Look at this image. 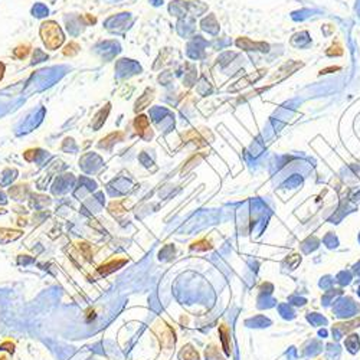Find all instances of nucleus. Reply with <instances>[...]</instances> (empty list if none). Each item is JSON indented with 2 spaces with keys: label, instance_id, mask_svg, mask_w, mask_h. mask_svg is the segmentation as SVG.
Listing matches in <instances>:
<instances>
[{
  "label": "nucleus",
  "instance_id": "1",
  "mask_svg": "<svg viewBox=\"0 0 360 360\" xmlns=\"http://www.w3.org/2000/svg\"><path fill=\"white\" fill-rule=\"evenodd\" d=\"M40 36H42V40H44L46 48L51 49V51L58 49L63 44V39H65L59 25L52 22V20L42 23V26H40Z\"/></svg>",
  "mask_w": 360,
  "mask_h": 360
},
{
  "label": "nucleus",
  "instance_id": "2",
  "mask_svg": "<svg viewBox=\"0 0 360 360\" xmlns=\"http://www.w3.org/2000/svg\"><path fill=\"white\" fill-rule=\"evenodd\" d=\"M124 264H127V260H124V258H117V260L108 261V262H105V264H102V265L98 267V274H100V276H108V274H111V272H114L117 269L121 268Z\"/></svg>",
  "mask_w": 360,
  "mask_h": 360
},
{
  "label": "nucleus",
  "instance_id": "3",
  "mask_svg": "<svg viewBox=\"0 0 360 360\" xmlns=\"http://www.w3.org/2000/svg\"><path fill=\"white\" fill-rule=\"evenodd\" d=\"M237 45L245 51H253V49H258V51H267L268 45L267 44H262V42H252L248 38H239L237 40Z\"/></svg>",
  "mask_w": 360,
  "mask_h": 360
},
{
  "label": "nucleus",
  "instance_id": "4",
  "mask_svg": "<svg viewBox=\"0 0 360 360\" xmlns=\"http://www.w3.org/2000/svg\"><path fill=\"white\" fill-rule=\"evenodd\" d=\"M134 127H136V131L138 133V136L141 137H146L147 131H150V124H149V120H147L146 115H138L134 121Z\"/></svg>",
  "mask_w": 360,
  "mask_h": 360
},
{
  "label": "nucleus",
  "instance_id": "5",
  "mask_svg": "<svg viewBox=\"0 0 360 360\" xmlns=\"http://www.w3.org/2000/svg\"><path fill=\"white\" fill-rule=\"evenodd\" d=\"M22 235L20 230H12V229H0V242L6 244L10 241H15Z\"/></svg>",
  "mask_w": 360,
  "mask_h": 360
},
{
  "label": "nucleus",
  "instance_id": "6",
  "mask_svg": "<svg viewBox=\"0 0 360 360\" xmlns=\"http://www.w3.org/2000/svg\"><path fill=\"white\" fill-rule=\"evenodd\" d=\"M121 138H123V133H113V134H110L108 137L101 140L100 147H108L111 143H114L117 140H121Z\"/></svg>",
  "mask_w": 360,
  "mask_h": 360
},
{
  "label": "nucleus",
  "instance_id": "7",
  "mask_svg": "<svg viewBox=\"0 0 360 360\" xmlns=\"http://www.w3.org/2000/svg\"><path fill=\"white\" fill-rule=\"evenodd\" d=\"M219 334H221V338H222V343H223V347H225V352L229 354L230 350H229V343H228V337H229V331H228V329H226V326H221V329H219Z\"/></svg>",
  "mask_w": 360,
  "mask_h": 360
},
{
  "label": "nucleus",
  "instance_id": "8",
  "mask_svg": "<svg viewBox=\"0 0 360 360\" xmlns=\"http://www.w3.org/2000/svg\"><path fill=\"white\" fill-rule=\"evenodd\" d=\"M31 52V49H29V46L28 45H20L16 48L15 51H13V54H15L16 58H19V59H22V58H25V56H28V54Z\"/></svg>",
  "mask_w": 360,
  "mask_h": 360
},
{
  "label": "nucleus",
  "instance_id": "9",
  "mask_svg": "<svg viewBox=\"0 0 360 360\" xmlns=\"http://www.w3.org/2000/svg\"><path fill=\"white\" fill-rule=\"evenodd\" d=\"M149 92L150 91H147L146 94H144V97H143L140 101H137V107H136V110H143L144 105H147V104L152 101V95H149Z\"/></svg>",
  "mask_w": 360,
  "mask_h": 360
},
{
  "label": "nucleus",
  "instance_id": "10",
  "mask_svg": "<svg viewBox=\"0 0 360 360\" xmlns=\"http://www.w3.org/2000/svg\"><path fill=\"white\" fill-rule=\"evenodd\" d=\"M0 349H2V350H8L9 353H13L15 352V345H13L10 340H8V342H3V343L0 345Z\"/></svg>",
  "mask_w": 360,
  "mask_h": 360
},
{
  "label": "nucleus",
  "instance_id": "11",
  "mask_svg": "<svg viewBox=\"0 0 360 360\" xmlns=\"http://www.w3.org/2000/svg\"><path fill=\"white\" fill-rule=\"evenodd\" d=\"M79 248L82 249V252H84V255H85V258L87 260H91V246L88 245V244H79Z\"/></svg>",
  "mask_w": 360,
  "mask_h": 360
},
{
  "label": "nucleus",
  "instance_id": "12",
  "mask_svg": "<svg viewBox=\"0 0 360 360\" xmlns=\"http://www.w3.org/2000/svg\"><path fill=\"white\" fill-rule=\"evenodd\" d=\"M5 69H6L5 63H3V62H0V81L3 79V75H5Z\"/></svg>",
  "mask_w": 360,
  "mask_h": 360
},
{
  "label": "nucleus",
  "instance_id": "13",
  "mask_svg": "<svg viewBox=\"0 0 360 360\" xmlns=\"http://www.w3.org/2000/svg\"><path fill=\"white\" fill-rule=\"evenodd\" d=\"M0 360H8V359H6V356H0Z\"/></svg>",
  "mask_w": 360,
  "mask_h": 360
}]
</instances>
